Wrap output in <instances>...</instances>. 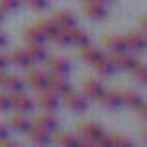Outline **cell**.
Returning <instances> with one entry per match:
<instances>
[{"instance_id":"836d02e7","label":"cell","mask_w":147,"mask_h":147,"mask_svg":"<svg viewBox=\"0 0 147 147\" xmlns=\"http://www.w3.org/2000/svg\"><path fill=\"white\" fill-rule=\"evenodd\" d=\"M8 108H11V106H9V98H8V94L0 92V111H4V109H8Z\"/></svg>"},{"instance_id":"9c48e42d","label":"cell","mask_w":147,"mask_h":147,"mask_svg":"<svg viewBox=\"0 0 147 147\" xmlns=\"http://www.w3.org/2000/svg\"><path fill=\"white\" fill-rule=\"evenodd\" d=\"M81 91H83L81 94L87 96V98H98V94L104 91V87H102V83L98 79L85 78V79H81Z\"/></svg>"},{"instance_id":"b9f144b4","label":"cell","mask_w":147,"mask_h":147,"mask_svg":"<svg viewBox=\"0 0 147 147\" xmlns=\"http://www.w3.org/2000/svg\"><path fill=\"white\" fill-rule=\"evenodd\" d=\"M102 2H111V0H102Z\"/></svg>"},{"instance_id":"5b68a950","label":"cell","mask_w":147,"mask_h":147,"mask_svg":"<svg viewBox=\"0 0 147 147\" xmlns=\"http://www.w3.org/2000/svg\"><path fill=\"white\" fill-rule=\"evenodd\" d=\"M45 89H49V91H53L55 94H61V96H64L66 92L72 91V87H70L68 79L64 78V74L47 76V85H45Z\"/></svg>"},{"instance_id":"7402d4cb","label":"cell","mask_w":147,"mask_h":147,"mask_svg":"<svg viewBox=\"0 0 147 147\" xmlns=\"http://www.w3.org/2000/svg\"><path fill=\"white\" fill-rule=\"evenodd\" d=\"M51 21L55 23L57 26H62V28H68V26H72V25H76V19H74V15L70 11H55L53 13V17H51Z\"/></svg>"},{"instance_id":"e575fe53","label":"cell","mask_w":147,"mask_h":147,"mask_svg":"<svg viewBox=\"0 0 147 147\" xmlns=\"http://www.w3.org/2000/svg\"><path fill=\"white\" fill-rule=\"evenodd\" d=\"M134 109H138V113H140L142 117H145V115H147V104H145V102H140V104L136 106Z\"/></svg>"},{"instance_id":"4316f807","label":"cell","mask_w":147,"mask_h":147,"mask_svg":"<svg viewBox=\"0 0 147 147\" xmlns=\"http://www.w3.org/2000/svg\"><path fill=\"white\" fill-rule=\"evenodd\" d=\"M130 74H132V78L140 83H147V66L142 64V62H136L132 68H130Z\"/></svg>"},{"instance_id":"d590c367","label":"cell","mask_w":147,"mask_h":147,"mask_svg":"<svg viewBox=\"0 0 147 147\" xmlns=\"http://www.w3.org/2000/svg\"><path fill=\"white\" fill-rule=\"evenodd\" d=\"M140 28H142L143 34H145V30H147V17H145V15H142V17H140Z\"/></svg>"},{"instance_id":"1f68e13d","label":"cell","mask_w":147,"mask_h":147,"mask_svg":"<svg viewBox=\"0 0 147 147\" xmlns=\"http://www.w3.org/2000/svg\"><path fill=\"white\" fill-rule=\"evenodd\" d=\"M25 4H28L34 9H45L47 8V0H25Z\"/></svg>"},{"instance_id":"603a6c76","label":"cell","mask_w":147,"mask_h":147,"mask_svg":"<svg viewBox=\"0 0 147 147\" xmlns=\"http://www.w3.org/2000/svg\"><path fill=\"white\" fill-rule=\"evenodd\" d=\"M104 45H106V49H108L109 53H111V51H123V49H126L125 40H123V36H119V34H109V36H106V38H104Z\"/></svg>"},{"instance_id":"f35d334b","label":"cell","mask_w":147,"mask_h":147,"mask_svg":"<svg viewBox=\"0 0 147 147\" xmlns=\"http://www.w3.org/2000/svg\"><path fill=\"white\" fill-rule=\"evenodd\" d=\"M6 64H8V59H6L4 55H0V70H4Z\"/></svg>"},{"instance_id":"7c38bea8","label":"cell","mask_w":147,"mask_h":147,"mask_svg":"<svg viewBox=\"0 0 147 147\" xmlns=\"http://www.w3.org/2000/svg\"><path fill=\"white\" fill-rule=\"evenodd\" d=\"M123 40H125V45L128 51H140V49L145 47V34L143 32H126L125 36H123Z\"/></svg>"},{"instance_id":"484cf974","label":"cell","mask_w":147,"mask_h":147,"mask_svg":"<svg viewBox=\"0 0 147 147\" xmlns=\"http://www.w3.org/2000/svg\"><path fill=\"white\" fill-rule=\"evenodd\" d=\"M36 26H38L40 30H42V34L45 36V40H53V36H55L57 28H59V26H57L55 23L51 21V19H40V21L36 23Z\"/></svg>"},{"instance_id":"ab89813d","label":"cell","mask_w":147,"mask_h":147,"mask_svg":"<svg viewBox=\"0 0 147 147\" xmlns=\"http://www.w3.org/2000/svg\"><path fill=\"white\" fill-rule=\"evenodd\" d=\"M4 45H6V34L0 30V47H4Z\"/></svg>"},{"instance_id":"74e56055","label":"cell","mask_w":147,"mask_h":147,"mask_svg":"<svg viewBox=\"0 0 147 147\" xmlns=\"http://www.w3.org/2000/svg\"><path fill=\"white\" fill-rule=\"evenodd\" d=\"M0 145H2V147H11V145H13V142L8 138V136H6V138H2V140H0Z\"/></svg>"},{"instance_id":"2e32d148","label":"cell","mask_w":147,"mask_h":147,"mask_svg":"<svg viewBox=\"0 0 147 147\" xmlns=\"http://www.w3.org/2000/svg\"><path fill=\"white\" fill-rule=\"evenodd\" d=\"M100 55H102V53H100L98 49L94 47V45H91V43L79 45V57H81V61H85L87 64H91V66H92Z\"/></svg>"},{"instance_id":"8fae6325","label":"cell","mask_w":147,"mask_h":147,"mask_svg":"<svg viewBox=\"0 0 147 147\" xmlns=\"http://www.w3.org/2000/svg\"><path fill=\"white\" fill-rule=\"evenodd\" d=\"M47 62L49 70H51L53 74H68L70 72V62L68 59H64V57L61 55H51V57H45V61Z\"/></svg>"},{"instance_id":"44dd1931","label":"cell","mask_w":147,"mask_h":147,"mask_svg":"<svg viewBox=\"0 0 147 147\" xmlns=\"http://www.w3.org/2000/svg\"><path fill=\"white\" fill-rule=\"evenodd\" d=\"M92 66H94V70L98 72V76H104V78L111 76L113 70H115V68H113V64H111V61H109V57H104V55H100Z\"/></svg>"},{"instance_id":"52a82bcc","label":"cell","mask_w":147,"mask_h":147,"mask_svg":"<svg viewBox=\"0 0 147 147\" xmlns=\"http://www.w3.org/2000/svg\"><path fill=\"white\" fill-rule=\"evenodd\" d=\"M0 87L8 92L13 91H21L23 89V79L19 78L17 74H11V72H2L0 70Z\"/></svg>"},{"instance_id":"83f0119b","label":"cell","mask_w":147,"mask_h":147,"mask_svg":"<svg viewBox=\"0 0 147 147\" xmlns=\"http://www.w3.org/2000/svg\"><path fill=\"white\" fill-rule=\"evenodd\" d=\"M53 142L57 145H74V134H70V132H57L53 136Z\"/></svg>"},{"instance_id":"6da1fadb","label":"cell","mask_w":147,"mask_h":147,"mask_svg":"<svg viewBox=\"0 0 147 147\" xmlns=\"http://www.w3.org/2000/svg\"><path fill=\"white\" fill-rule=\"evenodd\" d=\"M109 61H111L113 68H117V70H130L138 62V59L132 53H128V49H123V51H111L109 53Z\"/></svg>"},{"instance_id":"d4e9b609","label":"cell","mask_w":147,"mask_h":147,"mask_svg":"<svg viewBox=\"0 0 147 147\" xmlns=\"http://www.w3.org/2000/svg\"><path fill=\"white\" fill-rule=\"evenodd\" d=\"M8 123L13 130H17V132H26V128L30 126V121L23 117V113H15V115H9L8 117Z\"/></svg>"},{"instance_id":"277c9868","label":"cell","mask_w":147,"mask_h":147,"mask_svg":"<svg viewBox=\"0 0 147 147\" xmlns=\"http://www.w3.org/2000/svg\"><path fill=\"white\" fill-rule=\"evenodd\" d=\"M36 102H38V106L42 109L53 111V109L59 108V94H55V92L49 91V89H40V91L36 92Z\"/></svg>"},{"instance_id":"60d3db41","label":"cell","mask_w":147,"mask_h":147,"mask_svg":"<svg viewBox=\"0 0 147 147\" xmlns=\"http://www.w3.org/2000/svg\"><path fill=\"white\" fill-rule=\"evenodd\" d=\"M4 21V15H2V11H0V23Z\"/></svg>"},{"instance_id":"f546056e","label":"cell","mask_w":147,"mask_h":147,"mask_svg":"<svg viewBox=\"0 0 147 147\" xmlns=\"http://www.w3.org/2000/svg\"><path fill=\"white\" fill-rule=\"evenodd\" d=\"M130 140L123 134H111V147H130Z\"/></svg>"},{"instance_id":"9a60e30c","label":"cell","mask_w":147,"mask_h":147,"mask_svg":"<svg viewBox=\"0 0 147 147\" xmlns=\"http://www.w3.org/2000/svg\"><path fill=\"white\" fill-rule=\"evenodd\" d=\"M100 102V104L104 106V108L108 109H115L121 106V96H119V91H102L98 94V98H96Z\"/></svg>"},{"instance_id":"30bf717a","label":"cell","mask_w":147,"mask_h":147,"mask_svg":"<svg viewBox=\"0 0 147 147\" xmlns=\"http://www.w3.org/2000/svg\"><path fill=\"white\" fill-rule=\"evenodd\" d=\"M64 104L72 111H85L87 109V98L79 92H66L64 94Z\"/></svg>"},{"instance_id":"d6a6232c","label":"cell","mask_w":147,"mask_h":147,"mask_svg":"<svg viewBox=\"0 0 147 147\" xmlns=\"http://www.w3.org/2000/svg\"><path fill=\"white\" fill-rule=\"evenodd\" d=\"M74 145L76 147H89V145H92L91 142H89V140L85 138V136H74Z\"/></svg>"},{"instance_id":"ffe728a7","label":"cell","mask_w":147,"mask_h":147,"mask_svg":"<svg viewBox=\"0 0 147 147\" xmlns=\"http://www.w3.org/2000/svg\"><path fill=\"white\" fill-rule=\"evenodd\" d=\"M34 125L42 126V128H45V130H55L57 128V119L49 111L43 109L42 113H38V115L34 117Z\"/></svg>"},{"instance_id":"8d00e7d4","label":"cell","mask_w":147,"mask_h":147,"mask_svg":"<svg viewBox=\"0 0 147 147\" xmlns=\"http://www.w3.org/2000/svg\"><path fill=\"white\" fill-rule=\"evenodd\" d=\"M6 136H8V126H6L4 123H0V140L6 138Z\"/></svg>"},{"instance_id":"e0dca14e","label":"cell","mask_w":147,"mask_h":147,"mask_svg":"<svg viewBox=\"0 0 147 147\" xmlns=\"http://www.w3.org/2000/svg\"><path fill=\"white\" fill-rule=\"evenodd\" d=\"M25 49H26V55H28V59L32 62H43L45 57H47V53H45L42 43H26Z\"/></svg>"},{"instance_id":"cb8c5ba5","label":"cell","mask_w":147,"mask_h":147,"mask_svg":"<svg viewBox=\"0 0 147 147\" xmlns=\"http://www.w3.org/2000/svg\"><path fill=\"white\" fill-rule=\"evenodd\" d=\"M119 96H121V106H128V108H136V106L142 102L140 94L136 91H128V89H123L119 91Z\"/></svg>"},{"instance_id":"ba28073f","label":"cell","mask_w":147,"mask_h":147,"mask_svg":"<svg viewBox=\"0 0 147 147\" xmlns=\"http://www.w3.org/2000/svg\"><path fill=\"white\" fill-rule=\"evenodd\" d=\"M26 136H28V140H30L32 143H36V145H45V143H49V140H51L49 130L42 128V126H38V125L28 126V128H26Z\"/></svg>"},{"instance_id":"8992f818","label":"cell","mask_w":147,"mask_h":147,"mask_svg":"<svg viewBox=\"0 0 147 147\" xmlns=\"http://www.w3.org/2000/svg\"><path fill=\"white\" fill-rule=\"evenodd\" d=\"M25 81H26V85H30L32 89L40 91V89H45V85H47V74H43L42 70H38V68H28V66H26Z\"/></svg>"},{"instance_id":"4fadbf2b","label":"cell","mask_w":147,"mask_h":147,"mask_svg":"<svg viewBox=\"0 0 147 147\" xmlns=\"http://www.w3.org/2000/svg\"><path fill=\"white\" fill-rule=\"evenodd\" d=\"M6 59H8V62H11V64L19 66V68H26V66H30V64H32V61L28 59V55H26V49H25V47L11 49V51L6 55Z\"/></svg>"},{"instance_id":"ac0fdd59","label":"cell","mask_w":147,"mask_h":147,"mask_svg":"<svg viewBox=\"0 0 147 147\" xmlns=\"http://www.w3.org/2000/svg\"><path fill=\"white\" fill-rule=\"evenodd\" d=\"M68 34H70V43H76V45H85V43H89V34H87L83 28H79V26L72 25L68 26Z\"/></svg>"},{"instance_id":"5bb4252c","label":"cell","mask_w":147,"mask_h":147,"mask_svg":"<svg viewBox=\"0 0 147 147\" xmlns=\"http://www.w3.org/2000/svg\"><path fill=\"white\" fill-rule=\"evenodd\" d=\"M78 130H79V134L85 136L91 143H94V140L102 134V128H100L96 123H92V121H81V123H78Z\"/></svg>"},{"instance_id":"4dcf8cb0","label":"cell","mask_w":147,"mask_h":147,"mask_svg":"<svg viewBox=\"0 0 147 147\" xmlns=\"http://www.w3.org/2000/svg\"><path fill=\"white\" fill-rule=\"evenodd\" d=\"M21 0H0V11H13L17 9Z\"/></svg>"},{"instance_id":"d6986e66","label":"cell","mask_w":147,"mask_h":147,"mask_svg":"<svg viewBox=\"0 0 147 147\" xmlns=\"http://www.w3.org/2000/svg\"><path fill=\"white\" fill-rule=\"evenodd\" d=\"M23 38H25L26 43H43L45 42V36L42 34L38 26H25L23 28Z\"/></svg>"},{"instance_id":"7a4b0ae2","label":"cell","mask_w":147,"mask_h":147,"mask_svg":"<svg viewBox=\"0 0 147 147\" xmlns=\"http://www.w3.org/2000/svg\"><path fill=\"white\" fill-rule=\"evenodd\" d=\"M81 11H83V15H87L92 21H100V19L106 17L108 9H106V4L102 0H85L81 6Z\"/></svg>"},{"instance_id":"f1b7e54d","label":"cell","mask_w":147,"mask_h":147,"mask_svg":"<svg viewBox=\"0 0 147 147\" xmlns=\"http://www.w3.org/2000/svg\"><path fill=\"white\" fill-rule=\"evenodd\" d=\"M53 40H55L59 45H68L70 43V34H68V28H62V26H59L55 32V36H53Z\"/></svg>"},{"instance_id":"3957f363","label":"cell","mask_w":147,"mask_h":147,"mask_svg":"<svg viewBox=\"0 0 147 147\" xmlns=\"http://www.w3.org/2000/svg\"><path fill=\"white\" fill-rule=\"evenodd\" d=\"M8 98H9V106L15 109H19V111H30L32 106H34V102H32V98L26 92L23 91H13V92H8Z\"/></svg>"}]
</instances>
